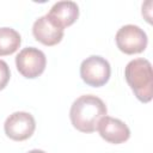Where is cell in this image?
Returning a JSON list of instances; mask_svg holds the SVG:
<instances>
[{
	"mask_svg": "<svg viewBox=\"0 0 153 153\" xmlns=\"http://www.w3.org/2000/svg\"><path fill=\"white\" fill-rule=\"evenodd\" d=\"M105 103L97 96L84 94L78 97L69 110V118L73 127L81 133H93L99 120L106 116Z\"/></svg>",
	"mask_w": 153,
	"mask_h": 153,
	"instance_id": "6da1fadb",
	"label": "cell"
},
{
	"mask_svg": "<svg viewBox=\"0 0 153 153\" xmlns=\"http://www.w3.org/2000/svg\"><path fill=\"white\" fill-rule=\"evenodd\" d=\"M124 78L134 96L141 103H148L153 97L152 65L147 59H134L124 68Z\"/></svg>",
	"mask_w": 153,
	"mask_h": 153,
	"instance_id": "7a4b0ae2",
	"label": "cell"
},
{
	"mask_svg": "<svg viewBox=\"0 0 153 153\" xmlns=\"http://www.w3.org/2000/svg\"><path fill=\"white\" fill-rule=\"evenodd\" d=\"M111 75V67L106 59L99 55L86 57L80 65V76L82 81L92 87L104 86Z\"/></svg>",
	"mask_w": 153,
	"mask_h": 153,
	"instance_id": "3957f363",
	"label": "cell"
},
{
	"mask_svg": "<svg viewBox=\"0 0 153 153\" xmlns=\"http://www.w3.org/2000/svg\"><path fill=\"white\" fill-rule=\"evenodd\" d=\"M117 48L127 54H140L147 48L148 38L146 32L137 25L127 24L118 29L115 36Z\"/></svg>",
	"mask_w": 153,
	"mask_h": 153,
	"instance_id": "277c9868",
	"label": "cell"
},
{
	"mask_svg": "<svg viewBox=\"0 0 153 153\" xmlns=\"http://www.w3.org/2000/svg\"><path fill=\"white\" fill-rule=\"evenodd\" d=\"M47 66L45 54L35 47H26L22 49L16 56L17 71L26 79H35L39 76Z\"/></svg>",
	"mask_w": 153,
	"mask_h": 153,
	"instance_id": "5b68a950",
	"label": "cell"
},
{
	"mask_svg": "<svg viewBox=\"0 0 153 153\" xmlns=\"http://www.w3.org/2000/svg\"><path fill=\"white\" fill-rule=\"evenodd\" d=\"M36 129V121L30 112L16 111L11 114L5 123L4 130L7 137L13 141H24L32 136Z\"/></svg>",
	"mask_w": 153,
	"mask_h": 153,
	"instance_id": "8992f818",
	"label": "cell"
},
{
	"mask_svg": "<svg viewBox=\"0 0 153 153\" xmlns=\"http://www.w3.org/2000/svg\"><path fill=\"white\" fill-rule=\"evenodd\" d=\"M97 130L102 139L114 145L123 143L130 137L129 127L123 121L111 116L102 117L97 124Z\"/></svg>",
	"mask_w": 153,
	"mask_h": 153,
	"instance_id": "52a82bcc",
	"label": "cell"
},
{
	"mask_svg": "<svg viewBox=\"0 0 153 153\" xmlns=\"http://www.w3.org/2000/svg\"><path fill=\"white\" fill-rule=\"evenodd\" d=\"M63 29L51 20L48 14L36 19L32 25V35L35 39L47 47H53L60 43L63 38Z\"/></svg>",
	"mask_w": 153,
	"mask_h": 153,
	"instance_id": "ba28073f",
	"label": "cell"
},
{
	"mask_svg": "<svg viewBox=\"0 0 153 153\" xmlns=\"http://www.w3.org/2000/svg\"><path fill=\"white\" fill-rule=\"evenodd\" d=\"M48 17L65 30V27L76 22L79 17V6L74 1H57L48 12Z\"/></svg>",
	"mask_w": 153,
	"mask_h": 153,
	"instance_id": "9c48e42d",
	"label": "cell"
},
{
	"mask_svg": "<svg viewBox=\"0 0 153 153\" xmlns=\"http://www.w3.org/2000/svg\"><path fill=\"white\" fill-rule=\"evenodd\" d=\"M22 44V37L12 27H0V56L16 53Z\"/></svg>",
	"mask_w": 153,
	"mask_h": 153,
	"instance_id": "30bf717a",
	"label": "cell"
},
{
	"mask_svg": "<svg viewBox=\"0 0 153 153\" xmlns=\"http://www.w3.org/2000/svg\"><path fill=\"white\" fill-rule=\"evenodd\" d=\"M10 78H11V71L7 62H5L4 60H0V91L7 86Z\"/></svg>",
	"mask_w": 153,
	"mask_h": 153,
	"instance_id": "8fae6325",
	"label": "cell"
},
{
	"mask_svg": "<svg viewBox=\"0 0 153 153\" xmlns=\"http://www.w3.org/2000/svg\"><path fill=\"white\" fill-rule=\"evenodd\" d=\"M27 153H45V152L42 151V149H31V151H29Z\"/></svg>",
	"mask_w": 153,
	"mask_h": 153,
	"instance_id": "7c38bea8",
	"label": "cell"
}]
</instances>
